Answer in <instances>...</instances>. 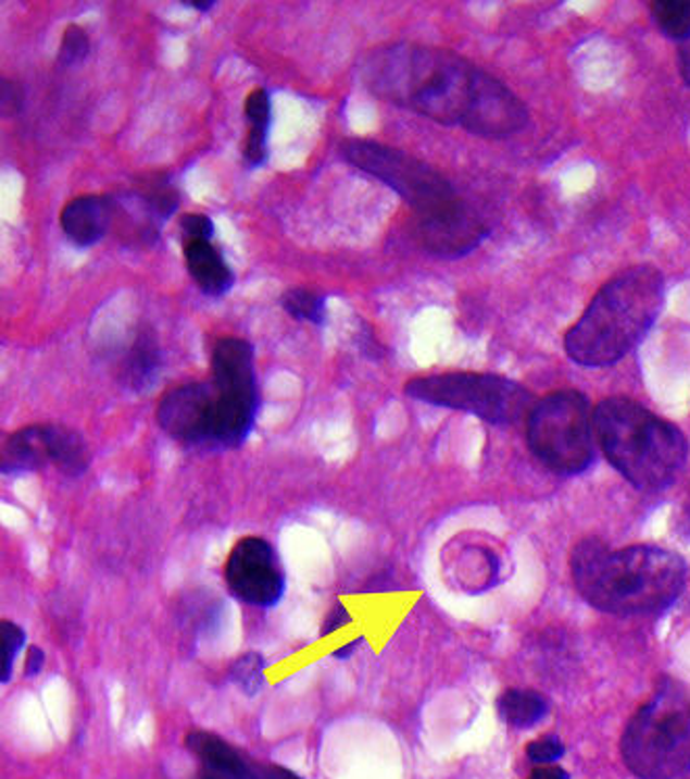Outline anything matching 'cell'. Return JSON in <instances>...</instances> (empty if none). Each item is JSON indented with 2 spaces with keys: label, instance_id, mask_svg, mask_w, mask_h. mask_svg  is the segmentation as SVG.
Wrapping results in <instances>:
<instances>
[{
  "label": "cell",
  "instance_id": "6da1fadb",
  "mask_svg": "<svg viewBox=\"0 0 690 779\" xmlns=\"http://www.w3.org/2000/svg\"><path fill=\"white\" fill-rule=\"evenodd\" d=\"M485 70L457 52L426 45H384L367 54L361 79L386 103L442 126H465Z\"/></svg>",
  "mask_w": 690,
  "mask_h": 779
},
{
  "label": "cell",
  "instance_id": "7a4b0ae2",
  "mask_svg": "<svg viewBox=\"0 0 690 779\" xmlns=\"http://www.w3.org/2000/svg\"><path fill=\"white\" fill-rule=\"evenodd\" d=\"M572 577L580 596L603 613L653 615L682 594L687 565L662 547L614 552L601 540H585L572 554Z\"/></svg>",
  "mask_w": 690,
  "mask_h": 779
},
{
  "label": "cell",
  "instance_id": "3957f363",
  "mask_svg": "<svg viewBox=\"0 0 690 779\" xmlns=\"http://www.w3.org/2000/svg\"><path fill=\"white\" fill-rule=\"evenodd\" d=\"M664 297V274L655 265L640 263L622 270L601 286L565 335L567 356L587 368L619 362L651 331Z\"/></svg>",
  "mask_w": 690,
  "mask_h": 779
},
{
  "label": "cell",
  "instance_id": "277c9868",
  "mask_svg": "<svg viewBox=\"0 0 690 779\" xmlns=\"http://www.w3.org/2000/svg\"><path fill=\"white\" fill-rule=\"evenodd\" d=\"M594 431L607 460L639 490H664L687 462L680 429L628 397L601 401Z\"/></svg>",
  "mask_w": 690,
  "mask_h": 779
},
{
  "label": "cell",
  "instance_id": "5b68a950",
  "mask_svg": "<svg viewBox=\"0 0 690 779\" xmlns=\"http://www.w3.org/2000/svg\"><path fill=\"white\" fill-rule=\"evenodd\" d=\"M626 767L640 779H676L690 769V701L665 683L630 719L622 738Z\"/></svg>",
  "mask_w": 690,
  "mask_h": 779
},
{
  "label": "cell",
  "instance_id": "8992f818",
  "mask_svg": "<svg viewBox=\"0 0 690 779\" xmlns=\"http://www.w3.org/2000/svg\"><path fill=\"white\" fill-rule=\"evenodd\" d=\"M528 443L538 460L560 474H580L594 460V415L578 391H555L528 415Z\"/></svg>",
  "mask_w": 690,
  "mask_h": 779
},
{
  "label": "cell",
  "instance_id": "52a82bcc",
  "mask_svg": "<svg viewBox=\"0 0 690 779\" xmlns=\"http://www.w3.org/2000/svg\"><path fill=\"white\" fill-rule=\"evenodd\" d=\"M405 393L424 404L478 416L492 424H513L528 418L532 393L519 383L478 372H449L419 376L407 383Z\"/></svg>",
  "mask_w": 690,
  "mask_h": 779
},
{
  "label": "cell",
  "instance_id": "ba28073f",
  "mask_svg": "<svg viewBox=\"0 0 690 779\" xmlns=\"http://www.w3.org/2000/svg\"><path fill=\"white\" fill-rule=\"evenodd\" d=\"M211 376L217 393L211 447H240L253 433L259 410L253 345L244 338H219L211 356Z\"/></svg>",
  "mask_w": 690,
  "mask_h": 779
},
{
  "label": "cell",
  "instance_id": "9c48e42d",
  "mask_svg": "<svg viewBox=\"0 0 690 779\" xmlns=\"http://www.w3.org/2000/svg\"><path fill=\"white\" fill-rule=\"evenodd\" d=\"M340 153L361 172L390 186L403 201L410 203L415 215L430 213L460 199L453 184L436 172L432 165L390 145L353 138L342 143Z\"/></svg>",
  "mask_w": 690,
  "mask_h": 779
},
{
  "label": "cell",
  "instance_id": "30bf717a",
  "mask_svg": "<svg viewBox=\"0 0 690 779\" xmlns=\"http://www.w3.org/2000/svg\"><path fill=\"white\" fill-rule=\"evenodd\" d=\"M226 583L231 596L259 608L276 606L286 590L280 560L274 547L261 537H244L231 547Z\"/></svg>",
  "mask_w": 690,
  "mask_h": 779
},
{
  "label": "cell",
  "instance_id": "8fae6325",
  "mask_svg": "<svg viewBox=\"0 0 690 779\" xmlns=\"http://www.w3.org/2000/svg\"><path fill=\"white\" fill-rule=\"evenodd\" d=\"M217 393L213 383H188L167 391L156 408L159 426L176 442L211 447Z\"/></svg>",
  "mask_w": 690,
  "mask_h": 779
},
{
  "label": "cell",
  "instance_id": "7c38bea8",
  "mask_svg": "<svg viewBox=\"0 0 690 779\" xmlns=\"http://www.w3.org/2000/svg\"><path fill=\"white\" fill-rule=\"evenodd\" d=\"M415 233L422 247L436 258L457 260L472 254L486 238V224L478 211L455 199L430 213L417 215Z\"/></svg>",
  "mask_w": 690,
  "mask_h": 779
},
{
  "label": "cell",
  "instance_id": "4fadbf2b",
  "mask_svg": "<svg viewBox=\"0 0 690 779\" xmlns=\"http://www.w3.org/2000/svg\"><path fill=\"white\" fill-rule=\"evenodd\" d=\"M528 107L501 79L482 74L476 103L463 126L482 138H510L528 124Z\"/></svg>",
  "mask_w": 690,
  "mask_h": 779
},
{
  "label": "cell",
  "instance_id": "5bb4252c",
  "mask_svg": "<svg viewBox=\"0 0 690 779\" xmlns=\"http://www.w3.org/2000/svg\"><path fill=\"white\" fill-rule=\"evenodd\" d=\"M111 195H79L61 211V228L77 247H92L113 228Z\"/></svg>",
  "mask_w": 690,
  "mask_h": 779
},
{
  "label": "cell",
  "instance_id": "9a60e30c",
  "mask_svg": "<svg viewBox=\"0 0 690 779\" xmlns=\"http://www.w3.org/2000/svg\"><path fill=\"white\" fill-rule=\"evenodd\" d=\"M184 260L192 281L209 297H222L234 286V272L211 240H184Z\"/></svg>",
  "mask_w": 690,
  "mask_h": 779
},
{
  "label": "cell",
  "instance_id": "2e32d148",
  "mask_svg": "<svg viewBox=\"0 0 690 779\" xmlns=\"http://www.w3.org/2000/svg\"><path fill=\"white\" fill-rule=\"evenodd\" d=\"M161 372V349L151 329H140L122 360L120 381L131 393H147Z\"/></svg>",
  "mask_w": 690,
  "mask_h": 779
},
{
  "label": "cell",
  "instance_id": "e0dca14e",
  "mask_svg": "<svg viewBox=\"0 0 690 779\" xmlns=\"http://www.w3.org/2000/svg\"><path fill=\"white\" fill-rule=\"evenodd\" d=\"M51 465L47 424L26 426L7 437L2 445V474H24Z\"/></svg>",
  "mask_w": 690,
  "mask_h": 779
},
{
  "label": "cell",
  "instance_id": "ac0fdd59",
  "mask_svg": "<svg viewBox=\"0 0 690 779\" xmlns=\"http://www.w3.org/2000/svg\"><path fill=\"white\" fill-rule=\"evenodd\" d=\"M244 113L249 120V136L244 145V161L249 168H261L267 161V134L272 124V97L265 88L249 92Z\"/></svg>",
  "mask_w": 690,
  "mask_h": 779
},
{
  "label": "cell",
  "instance_id": "d6986e66",
  "mask_svg": "<svg viewBox=\"0 0 690 779\" xmlns=\"http://www.w3.org/2000/svg\"><path fill=\"white\" fill-rule=\"evenodd\" d=\"M47 440L51 449V465L59 472L70 479H76L88 470V445L74 429H67L63 424H47Z\"/></svg>",
  "mask_w": 690,
  "mask_h": 779
},
{
  "label": "cell",
  "instance_id": "ffe728a7",
  "mask_svg": "<svg viewBox=\"0 0 690 779\" xmlns=\"http://www.w3.org/2000/svg\"><path fill=\"white\" fill-rule=\"evenodd\" d=\"M186 746L197 754V758L203 765H215V767H224L230 769L234 774L242 776L244 779H253V765L251 761H247L242 754L236 749H231L230 744L209 731H192L186 738Z\"/></svg>",
  "mask_w": 690,
  "mask_h": 779
},
{
  "label": "cell",
  "instance_id": "44dd1931",
  "mask_svg": "<svg viewBox=\"0 0 690 779\" xmlns=\"http://www.w3.org/2000/svg\"><path fill=\"white\" fill-rule=\"evenodd\" d=\"M549 704L532 690H507L499 698V713L513 728H532L547 715Z\"/></svg>",
  "mask_w": 690,
  "mask_h": 779
},
{
  "label": "cell",
  "instance_id": "7402d4cb",
  "mask_svg": "<svg viewBox=\"0 0 690 779\" xmlns=\"http://www.w3.org/2000/svg\"><path fill=\"white\" fill-rule=\"evenodd\" d=\"M651 15L665 36L674 40L690 38V0H655L651 2Z\"/></svg>",
  "mask_w": 690,
  "mask_h": 779
},
{
  "label": "cell",
  "instance_id": "603a6c76",
  "mask_svg": "<svg viewBox=\"0 0 690 779\" xmlns=\"http://www.w3.org/2000/svg\"><path fill=\"white\" fill-rule=\"evenodd\" d=\"M280 304L284 312L301 322H311L315 326L326 322V297L315 290L290 288L281 295Z\"/></svg>",
  "mask_w": 690,
  "mask_h": 779
},
{
  "label": "cell",
  "instance_id": "cb8c5ba5",
  "mask_svg": "<svg viewBox=\"0 0 690 779\" xmlns=\"http://www.w3.org/2000/svg\"><path fill=\"white\" fill-rule=\"evenodd\" d=\"M230 679L247 696H255L265 683L263 656L259 652L242 654L230 667Z\"/></svg>",
  "mask_w": 690,
  "mask_h": 779
},
{
  "label": "cell",
  "instance_id": "d4e9b609",
  "mask_svg": "<svg viewBox=\"0 0 690 779\" xmlns=\"http://www.w3.org/2000/svg\"><path fill=\"white\" fill-rule=\"evenodd\" d=\"M90 54V36L79 26H70L63 32L61 47H59V61L67 67L79 65Z\"/></svg>",
  "mask_w": 690,
  "mask_h": 779
},
{
  "label": "cell",
  "instance_id": "484cf974",
  "mask_svg": "<svg viewBox=\"0 0 690 779\" xmlns=\"http://www.w3.org/2000/svg\"><path fill=\"white\" fill-rule=\"evenodd\" d=\"M26 644V633L20 625L4 621L2 623V667H0V681L7 683L13 673V663L20 650Z\"/></svg>",
  "mask_w": 690,
  "mask_h": 779
},
{
  "label": "cell",
  "instance_id": "4316f807",
  "mask_svg": "<svg viewBox=\"0 0 690 779\" xmlns=\"http://www.w3.org/2000/svg\"><path fill=\"white\" fill-rule=\"evenodd\" d=\"M526 754L532 763H540V765H549V763H555L560 761L563 754H565V746L562 744L560 738L555 735H544V738H538L532 744H528Z\"/></svg>",
  "mask_w": 690,
  "mask_h": 779
},
{
  "label": "cell",
  "instance_id": "83f0119b",
  "mask_svg": "<svg viewBox=\"0 0 690 779\" xmlns=\"http://www.w3.org/2000/svg\"><path fill=\"white\" fill-rule=\"evenodd\" d=\"M179 228L184 240H211V236L215 234L213 220L203 213H186L179 220Z\"/></svg>",
  "mask_w": 690,
  "mask_h": 779
},
{
  "label": "cell",
  "instance_id": "f1b7e54d",
  "mask_svg": "<svg viewBox=\"0 0 690 779\" xmlns=\"http://www.w3.org/2000/svg\"><path fill=\"white\" fill-rule=\"evenodd\" d=\"M26 103V95L22 84L13 82V79L4 78L0 84V107H2V115L11 118L24 111Z\"/></svg>",
  "mask_w": 690,
  "mask_h": 779
},
{
  "label": "cell",
  "instance_id": "f546056e",
  "mask_svg": "<svg viewBox=\"0 0 690 779\" xmlns=\"http://www.w3.org/2000/svg\"><path fill=\"white\" fill-rule=\"evenodd\" d=\"M351 623H353L351 613H349L342 604H336V608L328 615L326 625H324V635H330L334 631H338V629H342V627H347V625Z\"/></svg>",
  "mask_w": 690,
  "mask_h": 779
},
{
  "label": "cell",
  "instance_id": "4dcf8cb0",
  "mask_svg": "<svg viewBox=\"0 0 690 779\" xmlns=\"http://www.w3.org/2000/svg\"><path fill=\"white\" fill-rule=\"evenodd\" d=\"M253 779H301L297 774L278 765H253Z\"/></svg>",
  "mask_w": 690,
  "mask_h": 779
},
{
  "label": "cell",
  "instance_id": "1f68e13d",
  "mask_svg": "<svg viewBox=\"0 0 690 779\" xmlns=\"http://www.w3.org/2000/svg\"><path fill=\"white\" fill-rule=\"evenodd\" d=\"M45 667V652L38 648V646H32L27 650L26 656V676L36 677Z\"/></svg>",
  "mask_w": 690,
  "mask_h": 779
},
{
  "label": "cell",
  "instance_id": "d6a6232c",
  "mask_svg": "<svg viewBox=\"0 0 690 779\" xmlns=\"http://www.w3.org/2000/svg\"><path fill=\"white\" fill-rule=\"evenodd\" d=\"M199 779H244L238 774H234L230 769H224V767H215V765H203L201 763V774Z\"/></svg>",
  "mask_w": 690,
  "mask_h": 779
},
{
  "label": "cell",
  "instance_id": "836d02e7",
  "mask_svg": "<svg viewBox=\"0 0 690 779\" xmlns=\"http://www.w3.org/2000/svg\"><path fill=\"white\" fill-rule=\"evenodd\" d=\"M528 779H569V776L562 767H540Z\"/></svg>",
  "mask_w": 690,
  "mask_h": 779
},
{
  "label": "cell",
  "instance_id": "e575fe53",
  "mask_svg": "<svg viewBox=\"0 0 690 779\" xmlns=\"http://www.w3.org/2000/svg\"><path fill=\"white\" fill-rule=\"evenodd\" d=\"M680 72H682V78L690 86V38L682 42L680 47Z\"/></svg>",
  "mask_w": 690,
  "mask_h": 779
},
{
  "label": "cell",
  "instance_id": "d590c367",
  "mask_svg": "<svg viewBox=\"0 0 690 779\" xmlns=\"http://www.w3.org/2000/svg\"><path fill=\"white\" fill-rule=\"evenodd\" d=\"M361 642H363V635H359V638H355V640H351L349 644H344V646H340V648L336 650L334 652V656L336 658H340V660H344V658H349V656H353L355 654V650L361 646Z\"/></svg>",
  "mask_w": 690,
  "mask_h": 779
},
{
  "label": "cell",
  "instance_id": "8d00e7d4",
  "mask_svg": "<svg viewBox=\"0 0 690 779\" xmlns=\"http://www.w3.org/2000/svg\"><path fill=\"white\" fill-rule=\"evenodd\" d=\"M181 4H184V7H192V9L201 11V13H206V11H211V9L215 7L213 0H184Z\"/></svg>",
  "mask_w": 690,
  "mask_h": 779
}]
</instances>
